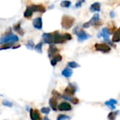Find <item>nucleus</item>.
Here are the masks:
<instances>
[{"mask_svg":"<svg viewBox=\"0 0 120 120\" xmlns=\"http://www.w3.org/2000/svg\"><path fill=\"white\" fill-rule=\"evenodd\" d=\"M19 40L18 37L15 34H12L11 32H9L0 39V44H14L16 41Z\"/></svg>","mask_w":120,"mask_h":120,"instance_id":"obj_1","label":"nucleus"},{"mask_svg":"<svg viewBox=\"0 0 120 120\" xmlns=\"http://www.w3.org/2000/svg\"><path fill=\"white\" fill-rule=\"evenodd\" d=\"M75 18L69 15H63L61 20V25L64 29L68 30L72 27V25L75 23Z\"/></svg>","mask_w":120,"mask_h":120,"instance_id":"obj_2","label":"nucleus"},{"mask_svg":"<svg viewBox=\"0 0 120 120\" xmlns=\"http://www.w3.org/2000/svg\"><path fill=\"white\" fill-rule=\"evenodd\" d=\"M73 33L75 34H77V39L79 42L84 41L88 39L89 37H91L90 34H89L88 33H86L85 31H84L82 30H79V27H75V29L73 30Z\"/></svg>","mask_w":120,"mask_h":120,"instance_id":"obj_3","label":"nucleus"},{"mask_svg":"<svg viewBox=\"0 0 120 120\" xmlns=\"http://www.w3.org/2000/svg\"><path fill=\"white\" fill-rule=\"evenodd\" d=\"M102 23L101 22L100 17L98 13H96L93 18L89 21L83 24V27L84 28H89L90 26H100Z\"/></svg>","mask_w":120,"mask_h":120,"instance_id":"obj_4","label":"nucleus"},{"mask_svg":"<svg viewBox=\"0 0 120 120\" xmlns=\"http://www.w3.org/2000/svg\"><path fill=\"white\" fill-rule=\"evenodd\" d=\"M77 91V86L73 83H70L65 89V95L72 97Z\"/></svg>","mask_w":120,"mask_h":120,"instance_id":"obj_5","label":"nucleus"},{"mask_svg":"<svg viewBox=\"0 0 120 120\" xmlns=\"http://www.w3.org/2000/svg\"><path fill=\"white\" fill-rule=\"evenodd\" d=\"M52 33L53 36V44H63L66 41L63 34H60L58 31H56Z\"/></svg>","mask_w":120,"mask_h":120,"instance_id":"obj_6","label":"nucleus"},{"mask_svg":"<svg viewBox=\"0 0 120 120\" xmlns=\"http://www.w3.org/2000/svg\"><path fill=\"white\" fill-rule=\"evenodd\" d=\"M95 49L96 51H101L105 53H108L110 51L111 48L109 45L107 44H95Z\"/></svg>","mask_w":120,"mask_h":120,"instance_id":"obj_7","label":"nucleus"},{"mask_svg":"<svg viewBox=\"0 0 120 120\" xmlns=\"http://www.w3.org/2000/svg\"><path fill=\"white\" fill-rule=\"evenodd\" d=\"M30 117L31 120H42L39 111L37 109L31 108L30 110Z\"/></svg>","mask_w":120,"mask_h":120,"instance_id":"obj_8","label":"nucleus"},{"mask_svg":"<svg viewBox=\"0 0 120 120\" xmlns=\"http://www.w3.org/2000/svg\"><path fill=\"white\" fill-rule=\"evenodd\" d=\"M30 8L32 11V12H40V13H44L46 11V8L43 4H34L32 6H30Z\"/></svg>","mask_w":120,"mask_h":120,"instance_id":"obj_9","label":"nucleus"},{"mask_svg":"<svg viewBox=\"0 0 120 120\" xmlns=\"http://www.w3.org/2000/svg\"><path fill=\"white\" fill-rule=\"evenodd\" d=\"M42 39L46 44H53V33H44L42 34Z\"/></svg>","mask_w":120,"mask_h":120,"instance_id":"obj_10","label":"nucleus"},{"mask_svg":"<svg viewBox=\"0 0 120 120\" xmlns=\"http://www.w3.org/2000/svg\"><path fill=\"white\" fill-rule=\"evenodd\" d=\"M58 51H59L58 49L54 44H51L48 49V56L50 58H52L55 55L58 54Z\"/></svg>","mask_w":120,"mask_h":120,"instance_id":"obj_11","label":"nucleus"},{"mask_svg":"<svg viewBox=\"0 0 120 120\" xmlns=\"http://www.w3.org/2000/svg\"><path fill=\"white\" fill-rule=\"evenodd\" d=\"M58 109L60 111H70L72 110V106L68 102H62L58 106Z\"/></svg>","mask_w":120,"mask_h":120,"instance_id":"obj_12","label":"nucleus"},{"mask_svg":"<svg viewBox=\"0 0 120 120\" xmlns=\"http://www.w3.org/2000/svg\"><path fill=\"white\" fill-rule=\"evenodd\" d=\"M110 32L108 30L107 27H104L103 28L101 32L98 34V37H103L104 40L106 41H110Z\"/></svg>","mask_w":120,"mask_h":120,"instance_id":"obj_13","label":"nucleus"},{"mask_svg":"<svg viewBox=\"0 0 120 120\" xmlns=\"http://www.w3.org/2000/svg\"><path fill=\"white\" fill-rule=\"evenodd\" d=\"M32 25L34 28L37 30H41L42 29V18L41 17H37L34 19Z\"/></svg>","mask_w":120,"mask_h":120,"instance_id":"obj_14","label":"nucleus"},{"mask_svg":"<svg viewBox=\"0 0 120 120\" xmlns=\"http://www.w3.org/2000/svg\"><path fill=\"white\" fill-rule=\"evenodd\" d=\"M117 103V101L115 100V99H113V98H111L107 101L105 102V105L106 106H108L110 110H115L116 109V107H115V105Z\"/></svg>","mask_w":120,"mask_h":120,"instance_id":"obj_15","label":"nucleus"},{"mask_svg":"<svg viewBox=\"0 0 120 120\" xmlns=\"http://www.w3.org/2000/svg\"><path fill=\"white\" fill-rule=\"evenodd\" d=\"M49 105L53 111H57L58 110V101L57 98L52 97L49 99Z\"/></svg>","mask_w":120,"mask_h":120,"instance_id":"obj_16","label":"nucleus"},{"mask_svg":"<svg viewBox=\"0 0 120 120\" xmlns=\"http://www.w3.org/2000/svg\"><path fill=\"white\" fill-rule=\"evenodd\" d=\"M62 59H63L62 56L58 53V54L55 55V56L51 58V65L53 67H54V66L56 65V64H57L58 62L61 61Z\"/></svg>","mask_w":120,"mask_h":120,"instance_id":"obj_17","label":"nucleus"},{"mask_svg":"<svg viewBox=\"0 0 120 120\" xmlns=\"http://www.w3.org/2000/svg\"><path fill=\"white\" fill-rule=\"evenodd\" d=\"M73 74V71L71 68H65L63 71H62V75L64 76L66 78L70 77Z\"/></svg>","mask_w":120,"mask_h":120,"instance_id":"obj_18","label":"nucleus"},{"mask_svg":"<svg viewBox=\"0 0 120 120\" xmlns=\"http://www.w3.org/2000/svg\"><path fill=\"white\" fill-rule=\"evenodd\" d=\"M90 11L91 12H97L101 11V4L99 2H95L90 6Z\"/></svg>","mask_w":120,"mask_h":120,"instance_id":"obj_19","label":"nucleus"},{"mask_svg":"<svg viewBox=\"0 0 120 120\" xmlns=\"http://www.w3.org/2000/svg\"><path fill=\"white\" fill-rule=\"evenodd\" d=\"M120 111L119 110H115L113 112H111L108 114V120H116V118L117 115H119Z\"/></svg>","mask_w":120,"mask_h":120,"instance_id":"obj_20","label":"nucleus"},{"mask_svg":"<svg viewBox=\"0 0 120 120\" xmlns=\"http://www.w3.org/2000/svg\"><path fill=\"white\" fill-rule=\"evenodd\" d=\"M119 41H120V27L115 31L112 37V42L116 43Z\"/></svg>","mask_w":120,"mask_h":120,"instance_id":"obj_21","label":"nucleus"},{"mask_svg":"<svg viewBox=\"0 0 120 120\" xmlns=\"http://www.w3.org/2000/svg\"><path fill=\"white\" fill-rule=\"evenodd\" d=\"M32 14H33V12L31 10V8H30V6H27L25 13H24V17L25 18H27V19H30L32 16Z\"/></svg>","mask_w":120,"mask_h":120,"instance_id":"obj_22","label":"nucleus"},{"mask_svg":"<svg viewBox=\"0 0 120 120\" xmlns=\"http://www.w3.org/2000/svg\"><path fill=\"white\" fill-rule=\"evenodd\" d=\"M21 25V22H19L16 23L15 25H14V26H13V30H14L15 32H19V34H20V35H23L24 33H23V31L21 30V25Z\"/></svg>","mask_w":120,"mask_h":120,"instance_id":"obj_23","label":"nucleus"},{"mask_svg":"<svg viewBox=\"0 0 120 120\" xmlns=\"http://www.w3.org/2000/svg\"><path fill=\"white\" fill-rule=\"evenodd\" d=\"M42 46H43L42 42H39L34 46V50L39 53H42Z\"/></svg>","mask_w":120,"mask_h":120,"instance_id":"obj_24","label":"nucleus"},{"mask_svg":"<svg viewBox=\"0 0 120 120\" xmlns=\"http://www.w3.org/2000/svg\"><path fill=\"white\" fill-rule=\"evenodd\" d=\"M110 34H112V33H115V30H116V25L114 24V22H111L110 24V26H109V28H108Z\"/></svg>","mask_w":120,"mask_h":120,"instance_id":"obj_25","label":"nucleus"},{"mask_svg":"<svg viewBox=\"0 0 120 120\" xmlns=\"http://www.w3.org/2000/svg\"><path fill=\"white\" fill-rule=\"evenodd\" d=\"M60 6L63 8H69L71 6V1H68V0H65L63 1L60 3Z\"/></svg>","mask_w":120,"mask_h":120,"instance_id":"obj_26","label":"nucleus"},{"mask_svg":"<svg viewBox=\"0 0 120 120\" xmlns=\"http://www.w3.org/2000/svg\"><path fill=\"white\" fill-rule=\"evenodd\" d=\"M68 66H69L70 68H73V69L77 68H79V67H80V65H79L77 63H76V62H75V61L69 62V63H68Z\"/></svg>","mask_w":120,"mask_h":120,"instance_id":"obj_27","label":"nucleus"},{"mask_svg":"<svg viewBox=\"0 0 120 120\" xmlns=\"http://www.w3.org/2000/svg\"><path fill=\"white\" fill-rule=\"evenodd\" d=\"M13 44H4L0 46V50H6L13 47Z\"/></svg>","mask_w":120,"mask_h":120,"instance_id":"obj_28","label":"nucleus"},{"mask_svg":"<svg viewBox=\"0 0 120 120\" xmlns=\"http://www.w3.org/2000/svg\"><path fill=\"white\" fill-rule=\"evenodd\" d=\"M34 41L32 40H29L26 44V47L27 49H30V50H32L34 49Z\"/></svg>","mask_w":120,"mask_h":120,"instance_id":"obj_29","label":"nucleus"},{"mask_svg":"<svg viewBox=\"0 0 120 120\" xmlns=\"http://www.w3.org/2000/svg\"><path fill=\"white\" fill-rule=\"evenodd\" d=\"M70 120V117L66 115H59L57 117V120Z\"/></svg>","mask_w":120,"mask_h":120,"instance_id":"obj_30","label":"nucleus"},{"mask_svg":"<svg viewBox=\"0 0 120 120\" xmlns=\"http://www.w3.org/2000/svg\"><path fill=\"white\" fill-rule=\"evenodd\" d=\"M2 105L6 106V107H8V108H11L13 106V103L7 100H4L2 101Z\"/></svg>","mask_w":120,"mask_h":120,"instance_id":"obj_31","label":"nucleus"},{"mask_svg":"<svg viewBox=\"0 0 120 120\" xmlns=\"http://www.w3.org/2000/svg\"><path fill=\"white\" fill-rule=\"evenodd\" d=\"M51 111V109L49 108H46V107H44L41 109V112L45 115H49V112Z\"/></svg>","mask_w":120,"mask_h":120,"instance_id":"obj_32","label":"nucleus"},{"mask_svg":"<svg viewBox=\"0 0 120 120\" xmlns=\"http://www.w3.org/2000/svg\"><path fill=\"white\" fill-rule=\"evenodd\" d=\"M52 95L53 96V97H55L56 98H60V97H61V95L57 91H56V90H53L52 91Z\"/></svg>","mask_w":120,"mask_h":120,"instance_id":"obj_33","label":"nucleus"},{"mask_svg":"<svg viewBox=\"0 0 120 120\" xmlns=\"http://www.w3.org/2000/svg\"><path fill=\"white\" fill-rule=\"evenodd\" d=\"M84 2H85V0H77L76 4H75V7L76 8H80Z\"/></svg>","mask_w":120,"mask_h":120,"instance_id":"obj_34","label":"nucleus"},{"mask_svg":"<svg viewBox=\"0 0 120 120\" xmlns=\"http://www.w3.org/2000/svg\"><path fill=\"white\" fill-rule=\"evenodd\" d=\"M63 37H64V38L65 39L66 41H67V40H71V39H72V36H71V34H69V33H65V34H63Z\"/></svg>","mask_w":120,"mask_h":120,"instance_id":"obj_35","label":"nucleus"},{"mask_svg":"<svg viewBox=\"0 0 120 120\" xmlns=\"http://www.w3.org/2000/svg\"><path fill=\"white\" fill-rule=\"evenodd\" d=\"M72 103H73V104H75V105H77V104H78L79 103V99L77 98H75V97H74L73 98H72V102H71Z\"/></svg>","mask_w":120,"mask_h":120,"instance_id":"obj_36","label":"nucleus"},{"mask_svg":"<svg viewBox=\"0 0 120 120\" xmlns=\"http://www.w3.org/2000/svg\"><path fill=\"white\" fill-rule=\"evenodd\" d=\"M111 4H112V6H119L120 4V0H113L112 2L111 3Z\"/></svg>","mask_w":120,"mask_h":120,"instance_id":"obj_37","label":"nucleus"},{"mask_svg":"<svg viewBox=\"0 0 120 120\" xmlns=\"http://www.w3.org/2000/svg\"><path fill=\"white\" fill-rule=\"evenodd\" d=\"M110 18H115V12H114L113 11H111L110 12Z\"/></svg>","mask_w":120,"mask_h":120,"instance_id":"obj_38","label":"nucleus"},{"mask_svg":"<svg viewBox=\"0 0 120 120\" xmlns=\"http://www.w3.org/2000/svg\"><path fill=\"white\" fill-rule=\"evenodd\" d=\"M20 46V45H17V46H13L12 47V49H18V48H19Z\"/></svg>","mask_w":120,"mask_h":120,"instance_id":"obj_39","label":"nucleus"},{"mask_svg":"<svg viewBox=\"0 0 120 120\" xmlns=\"http://www.w3.org/2000/svg\"><path fill=\"white\" fill-rule=\"evenodd\" d=\"M44 120H50V119H49V117H48L46 115V116L44 117Z\"/></svg>","mask_w":120,"mask_h":120,"instance_id":"obj_40","label":"nucleus"}]
</instances>
